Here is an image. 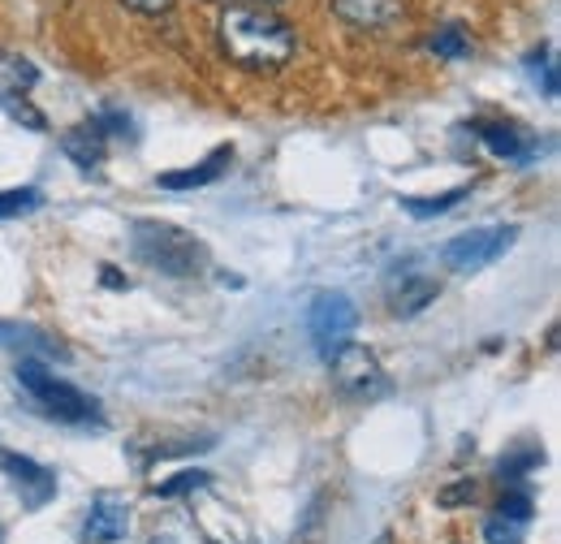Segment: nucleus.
<instances>
[{
    "label": "nucleus",
    "instance_id": "nucleus-19",
    "mask_svg": "<svg viewBox=\"0 0 561 544\" xmlns=\"http://www.w3.org/2000/svg\"><path fill=\"white\" fill-rule=\"evenodd\" d=\"M35 207H44V195H39L35 186L0 191V220H9V216H26V212H35Z\"/></svg>",
    "mask_w": 561,
    "mask_h": 544
},
{
    "label": "nucleus",
    "instance_id": "nucleus-18",
    "mask_svg": "<svg viewBox=\"0 0 561 544\" xmlns=\"http://www.w3.org/2000/svg\"><path fill=\"white\" fill-rule=\"evenodd\" d=\"M432 53H436V57L458 61V57H467V53H471V39H467V31H462L458 22H449V26H440V31L432 35Z\"/></svg>",
    "mask_w": 561,
    "mask_h": 544
},
{
    "label": "nucleus",
    "instance_id": "nucleus-21",
    "mask_svg": "<svg viewBox=\"0 0 561 544\" xmlns=\"http://www.w3.org/2000/svg\"><path fill=\"white\" fill-rule=\"evenodd\" d=\"M211 484L208 472H182V476H173V479H164V484H156L151 492L156 497H195V492H204Z\"/></svg>",
    "mask_w": 561,
    "mask_h": 544
},
{
    "label": "nucleus",
    "instance_id": "nucleus-23",
    "mask_svg": "<svg viewBox=\"0 0 561 544\" xmlns=\"http://www.w3.org/2000/svg\"><path fill=\"white\" fill-rule=\"evenodd\" d=\"M467 501H476V479H454L449 488H440V492H436V506H445V510L467 506Z\"/></svg>",
    "mask_w": 561,
    "mask_h": 544
},
{
    "label": "nucleus",
    "instance_id": "nucleus-16",
    "mask_svg": "<svg viewBox=\"0 0 561 544\" xmlns=\"http://www.w3.org/2000/svg\"><path fill=\"white\" fill-rule=\"evenodd\" d=\"M496 519L527 528V523L536 519V501H531L523 488H510V492H501V501H496Z\"/></svg>",
    "mask_w": 561,
    "mask_h": 544
},
{
    "label": "nucleus",
    "instance_id": "nucleus-29",
    "mask_svg": "<svg viewBox=\"0 0 561 544\" xmlns=\"http://www.w3.org/2000/svg\"><path fill=\"white\" fill-rule=\"evenodd\" d=\"M264 4H273V0H264Z\"/></svg>",
    "mask_w": 561,
    "mask_h": 544
},
{
    "label": "nucleus",
    "instance_id": "nucleus-6",
    "mask_svg": "<svg viewBox=\"0 0 561 544\" xmlns=\"http://www.w3.org/2000/svg\"><path fill=\"white\" fill-rule=\"evenodd\" d=\"M358 329V307H354L351 294L342 290H320L307 307V333L311 345L320 350V359H329L342 341H351V333Z\"/></svg>",
    "mask_w": 561,
    "mask_h": 544
},
{
    "label": "nucleus",
    "instance_id": "nucleus-10",
    "mask_svg": "<svg viewBox=\"0 0 561 544\" xmlns=\"http://www.w3.org/2000/svg\"><path fill=\"white\" fill-rule=\"evenodd\" d=\"M0 350H18L22 359H61V363H70L66 341L53 338L39 325H18V320H0Z\"/></svg>",
    "mask_w": 561,
    "mask_h": 544
},
{
    "label": "nucleus",
    "instance_id": "nucleus-13",
    "mask_svg": "<svg viewBox=\"0 0 561 544\" xmlns=\"http://www.w3.org/2000/svg\"><path fill=\"white\" fill-rule=\"evenodd\" d=\"M104 143H108V135L95 126V122H87V126H78V131H70V135L61 138V151L70 156L78 169H100V160H104Z\"/></svg>",
    "mask_w": 561,
    "mask_h": 544
},
{
    "label": "nucleus",
    "instance_id": "nucleus-20",
    "mask_svg": "<svg viewBox=\"0 0 561 544\" xmlns=\"http://www.w3.org/2000/svg\"><path fill=\"white\" fill-rule=\"evenodd\" d=\"M0 109H4L13 122H22L26 131H48L44 113H35V109H31V100H26L22 91H4V95H0Z\"/></svg>",
    "mask_w": 561,
    "mask_h": 544
},
{
    "label": "nucleus",
    "instance_id": "nucleus-17",
    "mask_svg": "<svg viewBox=\"0 0 561 544\" xmlns=\"http://www.w3.org/2000/svg\"><path fill=\"white\" fill-rule=\"evenodd\" d=\"M467 200V186H454V191H445V195H436V200H402V207L415 216V220H427V216H445L449 207H458Z\"/></svg>",
    "mask_w": 561,
    "mask_h": 544
},
{
    "label": "nucleus",
    "instance_id": "nucleus-14",
    "mask_svg": "<svg viewBox=\"0 0 561 544\" xmlns=\"http://www.w3.org/2000/svg\"><path fill=\"white\" fill-rule=\"evenodd\" d=\"M471 131L480 135V143L489 147L492 156H505V160H531L527 138L518 135L514 126H505V122H476Z\"/></svg>",
    "mask_w": 561,
    "mask_h": 544
},
{
    "label": "nucleus",
    "instance_id": "nucleus-4",
    "mask_svg": "<svg viewBox=\"0 0 561 544\" xmlns=\"http://www.w3.org/2000/svg\"><path fill=\"white\" fill-rule=\"evenodd\" d=\"M324 363H329V372H333L337 394L351 398V403H380V398L389 394V376H385L380 359H376L363 341H354V338L342 341Z\"/></svg>",
    "mask_w": 561,
    "mask_h": 544
},
{
    "label": "nucleus",
    "instance_id": "nucleus-7",
    "mask_svg": "<svg viewBox=\"0 0 561 544\" xmlns=\"http://www.w3.org/2000/svg\"><path fill=\"white\" fill-rule=\"evenodd\" d=\"M195 523L208 544H260L255 532L247 528V519H238V510H229L225 501H216L208 488L195 492Z\"/></svg>",
    "mask_w": 561,
    "mask_h": 544
},
{
    "label": "nucleus",
    "instance_id": "nucleus-12",
    "mask_svg": "<svg viewBox=\"0 0 561 544\" xmlns=\"http://www.w3.org/2000/svg\"><path fill=\"white\" fill-rule=\"evenodd\" d=\"M233 165V147L225 143V147H216L204 165H195V169H178V173H160V186L164 191H195V186H208L216 182L225 169Z\"/></svg>",
    "mask_w": 561,
    "mask_h": 544
},
{
    "label": "nucleus",
    "instance_id": "nucleus-27",
    "mask_svg": "<svg viewBox=\"0 0 561 544\" xmlns=\"http://www.w3.org/2000/svg\"><path fill=\"white\" fill-rule=\"evenodd\" d=\"M104 285H108V290H126V276L117 269H104Z\"/></svg>",
    "mask_w": 561,
    "mask_h": 544
},
{
    "label": "nucleus",
    "instance_id": "nucleus-25",
    "mask_svg": "<svg viewBox=\"0 0 561 544\" xmlns=\"http://www.w3.org/2000/svg\"><path fill=\"white\" fill-rule=\"evenodd\" d=\"M531 61L540 66L536 73L545 78V95H549V100H558V73H553V61H549V48H540V53H536Z\"/></svg>",
    "mask_w": 561,
    "mask_h": 544
},
{
    "label": "nucleus",
    "instance_id": "nucleus-8",
    "mask_svg": "<svg viewBox=\"0 0 561 544\" xmlns=\"http://www.w3.org/2000/svg\"><path fill=\"white\" fill-rule=\"evenodd\" d=\"M130 536V506L117 492H100L87 506V523H82V541L87 544H117Z\"/></svg>",
    "mask_w": 561,
    "mask_h": 544
},
{
    "label": "nucleus",
    "instance_id": "nucleus-5",
    "mask_svg": "<svg viewBox=\"0 0 561 544\" xmlns=\"http://www.w3.org/2000/svg\"><path fill=\"white\" fill-rule=\"evenodd\" d=\"M514 242H518V225H484V229H467V234H458V238L445 242L440 264H445L449 272L471 276V272L496 264Z\"/></svg>",
    "mask_w": 561,
    "mask_h": 544
},
{
    "label": "nucleus",
    "instance_id": "nucleus-22",
    "mask_svg": "<svg viewBox=\"0 0 561 544\" xmlns=\"http://www.w3.org/2000/svg\"><path fill=\"white\" fill-rule=\"evenodd\" d=\"M540 463H545V454H540V450H527V454H510V458H501L496 472H501L505 484H518V479L527 476L531 467H540Z\"/></svg>",
    "mask_w": 561,
    "mask_h": 544
},
{
    "label": "nucleus",
    "instance_id": "nucleus-9",
    "mask_svg": "<svg viewBox=\"0 0 561 544\" xmlns=\"http://www.w3.org/2000/svg\"><path fill=\"white\" fill-rule=\"evenodd\" d=\"M0 472L18 484L22 492V506L26 510H39L57 497V476L48 467H39L35 458H22V454H0Z\"/></svg>",
    "mask_w": 561,
    "mask_h": 544
},
{
    "label": "nucleus",
    "instance_id": "nucleus-24",
    "mask_svg": "<svg viewBox=\"0 0 561 544\" xmlns=\"http://www.w3.org/2000/svg\"><path fill=\"white\" fill-rule=\"evenodd\" d=\"M484 541L489 544H523V528H518V523H505V519L492 514L489 523H484Z\"/></svg>",
    "mask_w": 561,
    "mask_h": 544
},
{
    "label": "nucleus",
    "instance_id": "nucleus-2",
    "mask_svg": "<svg viewBox=\"0 0 561 544\" xmlns=\"http://www.w3.org/2000/svg\"><path fill=\"white\" fill-rule=\"evenodd\" d=\"M130 251L139 264H147L160 276H173V281H191L208 269L204 238H195L191 229H182L173 220H135L130 225Z\"/></svg>",
    "mask_w": 561,
    "mask_h": 544
},
{
    "label": "nucleus",
    "instance_id": "nucleus-15",
    "mask_svg": "<svg viewBox=\"0 0 561 544\" xmlns=\"http://www.w3.org/2000/svg\"><path fill=\"white\" fill-rule=\"evenodd\" d=\"M333 9L354 26H389L402 13V0H333Z\"/></svg>",
    "mask_w": 561,
    "mask_h": 544
},
{
    "label": "nucleus",
    "instance_id": "nucleus-1",
    "mask_svg": "<svg viewBox=\"0 0 561 544\" xmlns=\"http://www.w3.org/2000/svg\"><path fill=\"white\" fill-rule=\"evenodd\" d=\"M220 48L242 69H280L294 57V26L264 9H229L220 18Z\"/></svg>",
    "mask_w": 561,
    "mask_h": 544
},
{
    "label": "nucleus",
    "instance_id": "nucleus-26",
    "mask_svg": "<svg viewBox=\"0 0 561 544\" xmlns=\"http://www.w3.org/2000/svg\"><path fill=\"white\" fill-rule=\"evenodd\" d=\"M130 9H139V13H169V4L173 0H126Z\"/></svg>",
    "mask_w": 561,
    "mask_h": 544
},
{
    "label": "nucleus",
    "instance_id": "nucleus-3",
    "mask_svg": "<svg viewBox=\"0 0 561 544\" xmlns=\"http://www.w3.org/2000/svg\"><path fill=\"white\" fill-rule=\"evenodd\" d=\"M18 385L31 394V403L44 410L48 419H57V423H78V428H87V423H104L100 419V403L91 398V394H82L78 385L70 381H57L39 359H22L18 363Z\"/></svg>",
    "mask_w": 561,
    "mask_h": 544
},
{
    "label": "nucleus",
    "instance_id": "nucleus-11",
    "mask_svg": "<svg viewBox=\"0 0 561 544\" xmlns=\"http://www.w3.org/2000/svg\"><path fill=\"white\" fill-rule=\"evenodd\" d=\"M436 298H440V281H436V276H423V272H402V276L393 281V290H389V307H393V316H402V320L427 311Z\"/></svg>",
    "mask_w": 561,
    "mask_h": 544
},
{
    "label": "nucleus",
    "instance_id": "nucleus-28",
    "mask_svg": "<svg viewBox=\"0 0 561 544\" xmlns=\"http://www.w3.org/2000/svg\"><path fill=\"white\" fill-rule=\"evenodd\" d=\"M0 541H4V532H0Z\"/></svg>",
    "mask_w": 561,
    "mask_h": 544
}]
</instances>
